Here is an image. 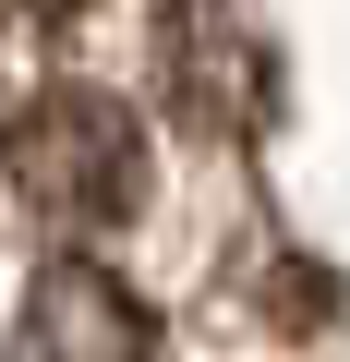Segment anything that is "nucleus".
Wrapping results in <instances>:
<instances>
[{
    "mask_svg": "<svg viewBox=\"0 0 350 362\" xmlns=\"http://www.w3.org/2000/svg\"><path fill=\"white\" fill-rule=\"evenodd\" d=\"M0 181H13V206L49 242H109L145 206V121L109 85H49L0 133Z\"/></svg>",
    "mask_w": 350,
    "mask_h": 362,
    "instance_id": "1",
    "label": "nucleus"
},
{
    "mask_svg": "<svg viewBox=\"0 0 350 362\" xmlns=\"http://www.w3.org/2000/svg\"><path fill=\"white\" fill-rule=\"evenodd\" d=\"M157 97L194 133H254L278 109V61L242 25V0H169L157 13Z\"/></svg>",
    "mask_w": 350,
    "mask_h": 362,
    "instance_id": "2",
    "label": "nucleus"
},
{
    "mask_svg": "<svg viewBox=\"0 0 350 362\" xmlns=\"http://www.w3.org/2000/svg\"><path fill=\"white\" fill-rule=\"evenodd\" d=\"M13 362H157V314H145L97 254H61V266L25 290Z\"/></svg>",
    "mask_w": 350,
    "mask_h": 362,
    "instance_id": "3",
    "label": "nucleus"
},
{
    "mask_svg": "<svg viewBox=\"0 0 350 362\" xmlns=\"http://www.w3.org/2000/svg\"><path fill=\"white\" fill-rule=\"evenodd\" d=\"M13 13H25V25H73L85 0H13Z\"/></svg>",
    "mask_w": 350,
    "mask_h": 362,
    "instance_id": "4",
    "label": "nucleus"
}]
</instances>
